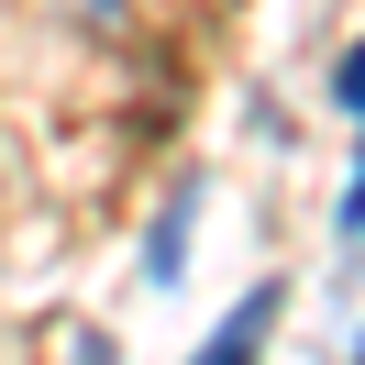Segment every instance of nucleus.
<instances>
[{
	"instance_id": "1",
	"label": "nucleus",
	"mask_w": 365,
	"mask_h": 365,
	"mask_svg": "<svg viewBox=\"0 0 365 365\" xmlns=\"http://www.w3.org/2000/svg\"><path fill=\"white\" fill-rule=\"evenodd\" d=\"M277 310H288L277 288H244V299L222 310V332H210V343H200L188 365H255V354H266V332H277Z\"/></svg>"
},
{
	"instance_id": "2",
	"label": "nucleus",
	"mask_w": 365,
	"mask_h": 365,
	"mask_svg": "<svg viewBox=\"0 0 365 365\" xmlns=\"http://www.w3.org/2000/svg\"><path fill=\"white\" fill-rule=\"evenodd\" d=\"M188 232H200V188H178V200L155 210V232H144V277H155V288L188 277Z\"/></svg>"
},
{
	"instance_id": "3",
	"label": "nucleus",
	"mask_w": 365,
	"mask_h": 365,
	"mask_svg": "<svg viewBox=\"0 0 365 365\" xmlns=\"http://www.w3.org/2000/svg\"><path fill=\"white\" fill-rule=\"evenodd\" d=\"M354 365H365V332H354Z\"/></svg>"
}]
</instances>
